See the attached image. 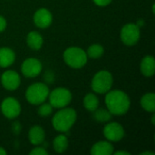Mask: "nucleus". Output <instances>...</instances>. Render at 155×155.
Instances as JSON below:
<instances>
[{
	"label": "nucleus",
	"mask_w": 155,
	"mask_h": 155,
	"mask_svg": "<svg viewBox=\"0 0 155 155\" xmlns=\"http://www.w3.org/2000/svg\"><path fill=\"white\" fill-rule=\"evenodd\" d=\"M105 104L113 115L125 114L131 106V101L126 93L122 90H110L106 93Z\"/></svg>",
	"instance_id": "nucleus-1"
},
{
	"label": "nucleus",
	"mask_w": 155,
	"mask_h": 155,
	"mask_svg": "<svg viewBox=\"0 0 155 155\" xmlns=\"http://www.w3.org/2000/svg\"><path fill=\"white\" fill-rule=\"evenodd\" d=\"M76 118L77 114L74 109L64 107L54 115L52 119V124L57 132L66 133L74 124Z\"/></svg>",
	"instance_id": "nucleus-2"
},
{
	"label": "nucleus",
	"mask_w": 155,
	"mask_h": 155,
	"mask_svg": "<svg viewBox=\"0 0 155 155\" xmlns=\"http://www.w3.org/2000/svg\"><path fill=\"white\" fill-rule=\"evenodd\" d=\"M64 60L71 68L80 69L86 64L88 56L82 48L71 46L64 52Z\"/></svg>",
	"instance_id": "nucleus-3"
},
{
	"label": "nucleus",
	"mask_w": 155,
	"mask_h": 155,
	"mask_svg": "<svg viewBox=\"0 0 155 155\" xmlns=\"http://www.w3.org/2000/svg\"><path fill=\"white\" fill-rule=\"evenodd\" d=\"M49 88L44 83H35L31 84L25 92V98L28 103L34 105H39L45 102L49 95Z\"/></svg>",
	"instance_id": "nucleus-4"
},
{
	"label": "nucleus",
	"mask_w": 155,
	"mask_h": 155,
	"mask_svg": "<svg viewBox=\"0 0 155 155\" xmlns=\"http://www.w3.org/2000/svg\"><path fill=\"white\" fill-rule=\"evenodd\" d=\"M113 83L114 79L112 74L108 71L102 70L94 75L91 86L94 93L104 94L111 90Z\"/></svg>",
	"instance_id": "nucleus-5"
},
{
	"label": "nucleus",
	"mask_w": 155,
	"mask_h": 155,
	"mask_svg": "<svg viewBox=\"0 0 155 155\" xmlns=\"http://www.w3.org/2000/svg\"><path fill=\"white\" fill-rule=\"evenodd\" d=\"M49 104L54 108H64L66 107L72 101V93L70 90L64 87H57L49 93L48 95Z\"/></svg>",
	"instance_id": "nucleus-6"
},
{
	"label": "nucleus",
	"mask_w": 155,
	"mask_h": 155,
	"mask_svg": "<svg viewBox=\"0 0 155 155\" xmlns=\"http://www.w3.org/2000/svg\"><path fill=\"white\" fill-rule=\"evenodd\" d=\"M140 27L134 23L126 24L121 30V40L127 46L134 45L140 39Z\"/></svg>",
	"instance_id": "nucleus-7"
},
{
	"label": "nucleus",
	"mask_w": 155,
	"mask_h": 155,
	"mask_svg": "<svg viewBox=\"0 0 155 155\" xmlns=\"http://www.w3.org/2000/svg\"><path fill=\"white\" fill-rule=\"evenodd\" d=\"M1 112L6 118L15 119L21 113L20 103L14 97H6L1 103Z\"/></svg>",
	"instance_id": "nucleus-8"
},
{
	"label": "nucleus",
	"mask_w": 155,
	"mask_h": 155,
	"mask_svg": "<svg viewBox=\"0 0 155 155\" xmlns=\"http://www.w3.org/2000/svg\"><path fill=\"white\" fill-rule=\"evenodd\" d=\"M42 63L37 58L30 57L23 62L21 65V72L23 75L27 78H35L40 74V73L42 72Z\"/></svg>",
	"instance_id": "nucleus-9"
},
{
	"label": "nucleus",
	"mask_w": 155,
	"mask_h": 155,
	"mask_svg": "<svg viewBox=\"0 0 155 155\" xmlns=\"http://www.w3.org/2000/svg\"><path fill=\"white\" fill-rule=\"evenodd\" d=\"M104 135L109 142H119L124 137V129L123 125L116 122L107 124L104 128Z\"/></svg>",
	"instance_id": "nucleus-10"
},
{
	"label": "nucleus",
	"mask_w": 155,
	"mask_h": 155,
	"mask_svg": "<svg viewBox=\"0 0 155 155\" xmlns=\"http://www.w3.org/2000/svg\"><path fill=\"white\" fill-rule=\"evenodd\" d=\"M1 84L5 90L15 91L19 87L21 84L20 75L15 71L7 70L1 75Z\"/></svg>",
	"instance_id": "nucleus-11"
},
{
	"label": "nucleus",
	"mask_w": 155,
	"mask_h": 155,
	"mask_svg": "<svg viewBox=\"0 0 155 155\" xmlns=\"http://www.w3.org/2000/svg\"><path fill=\"white\" fill-rule=\"evenodd\" d=\"M53 22V15L47 8H39L35 11L34 15L35 25L42 29L47 28L51 25Z\"/></svg>",
	"instance_id": "nucleus-12"
},
{
	"label": "nucleus",
	"mask_w": 155,
	"mask_h": 155,
	"mask_svg": "<svg viewBox=\"0 0 155 155\" xmlns=\"http://www.w3.org/2000/svg\"><path fill=\"white\" fill-rule=\"evenodd\" d=\"M28 138L30 143L33 145H40L45 142V130L40 125H35L30 128L28 133Z\"/></svg>",
	"instance_id": "nucleus-13"
},
{
	"label": "nucleus",
	"mask_w": 155,
	"mask_h": 155,
	"mask_svg": "<svg viewBox=\"0 0 155 155\" xmlns=\"http://www.w3.org/2000/svg\"><path fill=\"white\" fill-rule=\"evenodd\" d=\"M114 153V146L109 141H101L94 143L91 149L93 155H111Z\"/></svg>",
	"instance_id": "nucleus-14"
},
{
	"label": "nucleus",
	"mask_w": 155,
	"mask_h": 155,
	"mask_svg": "<svg viewBox=\"0 0 155 155\" xmlns=\"http://www.w3.org/2000/svg\"><path fill=\"white\" fill-rule=\"evenodd\" d=\"M15 60V52L8 47L0 48V67L5 68L14 64Z\"/></svg>",
	"instance_id": "nucleus-15"
},
{
	"label": "nucleus",
	"mask_w": 155,
	"mask_h": 155,
	"mask_svg": "<svg viewBox=\"0 0 155 155\" xmlns=\"http://www.w3.org/2000/svg\"><path fill=\"white\" fill-rule=\"evenodd\" d=\"M141 72L145 77H152L155 73L154 57L152 55H146L141 62Z\"/></svg>",
	"instance_id": "nucleus-16"
},
{
	"label": "nucleus",
	"mask_w": 155,
	"mask_h": 155,
	"mask_svg": "<svg viewBox=\"0 0 155 155\" xmlns=\"http://www.w3.org/2000/svg\"><path fill=\"white\" fill-rule=\"evenodd\" d=\"M43 43H44L43 36L38 32L32 31V32L28 33V35L26 36V44L30 49L37 51V50L41 49Z\"/></svg>",
	"instance_id": "nucleus-17"
},
{
	"label": "nucleus",
	"mask_w": 155,
	"mask_h": 155,
	"mask_svg": "<svg viewBox=\"0 0 155 155\" xmlns=\"http://www.w3.org/2000/svg\"><path fill=\"white\" fill-rule=\"evenodd\" d=\"M142 107L149 113H154L155 111V94L153 93L145 94L141 99Z\"/></svg>",
	"instance_id": "nucleus-18"
},
{
	"label": "nucleus",
	"mask_w": 155,
	"mask_h": 155,
	"mask_svg": "<svg viewBox=\"0 0 155 155\" xmlns=\"http://www.w3.org/2000/svg\"><path fill=\"white\" fill-rule=\"evenodd\" d=\"M54 149L58 153H64L68 148V139L64 134L57 135L53 141Z\"/></svg>",
	"instance_id": "nucleus-19"
},
{
	"label": "nucleus",
	"mask_w": 155,
	"mask_h": 155,
	"mask_svg": "<svg viewBox=\"0 0 155 155\" xmlns=\"http://www.w3.org/2000/svg\"><path fill=\"white\" fill-rule=\"evenodd\" d=\"M84 106L89 112H94L99 106V99L94 94L89 93L84 98Z\"/></svg>",
	"instance_id": "nucleus-20"
},
{
	"label": "nucleus",
	"mask_w": 155,
	"mask_h": 155,
	"mask_svg": "<svg viewBox=\"0 0 155 155\" xmlns=\"http://www.w3.org/2000/svg\"><path fill=\"white\" fill-rule=\"evenodd\" d=\"M94 119L99 123H107L112 119L113 114L108 111V109H104V108H100V109H96L94 112Z\"/></svg>",
	"instance_id": "nucleus-21"
},
{
	"label": "nucleus",
	"mask_w": 155,
	"mask_h": 155,
	"mask_svg": "<svg viewBox=\"0 0 155 155\" xmlns=\"http://www.w3.org/2000/svg\"><path fill=\"white\" fill-rule=\"evenodd\" d=\"M104 49L100 44H93L88 47L86 54L88 57L92 59H97V58H100L104 54Z\"/></svg>",
	"instance_id": "nucleus-22"
},
{
	"label": "nucleus",
	"mask_w": 155,
	"mask_h": 155,
	"mask_svg": "<svg viewBox=\"0 0 155 155\" xmlns=\"http://www.w3.org/2000/svg\"><path fill=\"white\" fill-rule=\"evenodd\" d=\"M53 106L49 104V103H42L37 110L38 112V114L42 117H46V116H49L52 112H53Z\"/></svg>",
	"instance_id": "nucleus-23"
},
{
	"label": "nucleus",
	"mask_w": 155,
	"mask_h": 155,
	"mask_svg": "<svg viewBox=\"0 0 155 155\" xmlns=\"http://www.w3.org/2000/svg\"><path fill=\"white\" fill-rule=\"evenodd\" d=\"M29 154L31 155H47L48 152L46 151V149L43 146H37L35 148H34L32 151H30Z\"/></svg>",
	"instance_id": "nucleus-24"
},
{
	"label": "nucleus",
	"mask_w": 155,
	"mask_h": 155,
	"mask_svg": "<svg viewBox=\"0 0 155 155\" xmlns=\"http://www.w3.org/2000/svg\"><path fill=\"white\" fill-rule=\"evenodd\" d=\"M93 1L98 6H106L110 5L113 0H93Z\"/></svg>",
	"instance_id": "nucleus-25"
},
{
	"label": "nucleus",
	"mask_w": 155,
	"mask_h": 155,
	"mask_svg": "<svg viewBox=\"0 0 155 155\" xmlns=\"http://www.w3.org/2000/svg\"><path fill=\"white\" fill-rule=\"evenodd\" d=\"M12 131L14 132L15 134H19L20 131H21V125L18 122H15L12 125Z\"/></svg>",
	"instance_id": "nucleus-26"
},
{
	"label": "nucleus",
	"mask_w": 155,
	"mask_h": 155,
	"mask_svg": "<svg viewBox=\"0 0 155 155\" xmlns=\"http://www.w3.org/2000/svg\"><path fill=\"white\" fill-rule=\"evenodd\" d=\"M6 20L4 16L0 15V33L4 32L6 28Z\"/></svg>",
	"instance_id": "nucleus-27"
},
{
	"label": "nucleus",
	"mask_w": 155,
	"mask_h": 155,
	"mask_svg": "<svg viewBox=\"0 0 155 155\" xmlns=\"http://www.w3.org/2000/svg\"><path fill=\"white\" fill-rule=\"evenodd\" d=\"M135 25H136L138 27H140V28H141V27H143V26L145 25V22H144V20H143V19H139V20L135 23Z\"/></svg>",
	"instance_id": "nucleus-28"
},
{
	"label": "nucleus",
	"mask_w": 155,
	"mask_h": 155,
	"mask_svg": "<svg viewBox=\"0 0 155 155\" xmlns=\"http://www.w3.org/2000/svg\"><path fill=\"white\" fill-rule=\"evenodd\" d=\"M113 153L114 155H131L129 152H126V151H118V152H115Z\"/></svg>",
	"instance_id": "nucleus-29"
},
{
	"label": "nucleus",
	"mask_w": 155,
	"mask_h": 155,
	"mask_svg": "<svg viewBox=\"0 0 155 155\" xmlns=\"http://www.w3.org/2000/svg\"><path fill=\"white\" fill-rule=\"evenodd\" d=\"M0 155H6V151L3 147H0Z\"/></svg>",
	"instance_id": "nucleus-30"
},
{
	"label": "nucleus",
	"mask_w": 155,
	"mask_h": 155,
	"mask_svg": "<svg viewBox=\"0 0 155 155\" xmlns=\"http://www.w3.org/2000/svg\"><path fill=\"white\" fill-rule=\"evenodd\" d=\"M142 155H154V153H153V152H143V153H141Z\"/></svg>",
	"instance_id": "nucleus-31"
}]
</instances>
